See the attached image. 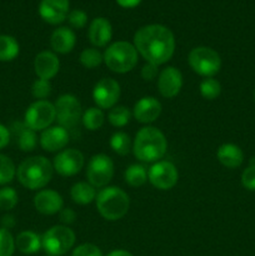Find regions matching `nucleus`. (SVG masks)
<instances>
[{
	"instance_id": "obj_37",
	"label": "nucleus",
	"mask_w": 255,
	"mask_h": 256,
	"mask_svg": "<svg viewBox=\"0 0 255 256\" xmlns=\"http://www.w3.org/2000/svg\"><path fill=\"white\" fill-rule=\"evenodd\" d=\"M68 22H69L70 26L74 29H82L88 22V14L82 9L70 10L69 15H68Z\"/></svg>"
},
{
	"instance_id": "obj_13",
	"label": "nucleus",
	"mask_w": 255,
	"mask_h": 256,
	"mask_svg": "<svg viewBox=\"0 0 255 256\" xmlns=\"http://www.w3.org/2000/svg\"><path fill=\"white\" fill-rule=\"evenodd\" d=\"M84 166V155L78 149H64L54 158L52 168L62 176H74Z\"/></svg>"
},
{
	"instance_id": "obj_46",
	"label": "nucleus",
	"mask_w": 255,
	"mask_h": 256,
	"mask_svg": "<svg viewBox=\"0 0 255 256\" xmlns=\"http://www.w3.org/2000/svg\"><path fill=\"white\" fill-rule=\"evenodd\" d=\"M252 98H254V102H255V89H254V94H252Z\"/></svg>"
},
{
	"instance_id": "obj_34",
	"label": "nucleus",
	"mask_w": 255,
	"mask_h": 256,
	"mask_svg": "<svg viewBox=\"0 0 255 256\" xmlns=\"http://www.w3.org/2000/svg\"><path fill=\"white\" fill-rule=\"evenodd\" d=\"M18 202H19V196H18L16 190L9 186L0 189V209L9 212L16 206Z\"/></svg>"
},
{
	"instance_id": "obj_20",
	"label": "nucleus",
	"mask_w": 255,
	"mask_h": 256,
	"mask_svg": "<svg viewBox=\"0 0 255 256\" xmlns=\"http://www.w3.org/2000/svg\"><path fill=\"white\" fill-rule=\"evenodd\" d=\"M60 62L55 52L44 50L35 56L34 70L39 79L49 80L52 79L59 72Z\"/></svg>"
},
{
	"instance_id": "obj_42",
	"label": "nucleus",
	"mask_w": 255,
	"mask_h": 256,
	"mask_svg": "<svg viewBox=\"0 0 255 256\" xmlns=\"http://www.w3.org/2000/svg\"><path fill=\"white\" fill-rule=\"evenodd\" d=\"M10 138H12L10 130L8 129L5 125L0 124V150L4 149V148L9 144Z\"/></svg>"
},
{
	"instance_id": "obj_21",
	"label": "nucleus",
	"mask_w": 255,
	"mask_h": 256,
	"mask_svg": "<svg viewBox=\"0 0 255 256\" xmlns=\"http://www.w3.org/2000/svg\"><path fill=\"white\" fill-rule=\"evenodd\" d=\"M76 44L75 32L68 26H60L52 32L50 36V45L58 54H68Z\"/></svg>"
},
{
	"instance_id": "obj_38",
	"label": "nucleus",
	"mask_w": 255,
	"mask_h": 256,
	"mask_svg": "<svg viewBox=\"0 0 255 256\" xmlns=\"http://www.w3.org/2000/svg\"><path fill=\"white\" fill-rule=\"evenodd\" d=\"M72 256H102V252L96 245L85 242L75 248Z\"/></svg>"
},
{
	"instance_id": "obj_47",
	"label": "nucleus",
	"mask_w": 255,
	"mask_h": 256,
	"mask_svg": "<svg viewBox=\"0 0 255 256\" xmlns=\"http://www.w3.org/2000/svg\"><path fill=\"white\" fill-rule=\"evenodd\" d=\"M48 256H54V255H48Z\"/></svg>"
},
{
	"instance_id": "obj_26",
	"label": "nucleus",
	"mask_w": 255,
	"mask_h": 256,
	"mask_svg": "<svg viewBox=\"0 0 255 256\" xmlns=\"http://www.w3.org/2000/svg\"><path fill=\"white\" fill-rule=\"evenodd\" d=\"M18 40L10 35H0V62H12L19 55Z\"/></svg>"
},
{
	"instance_id": "obj_40",
	"label": "nucleus",
	"mask_w": 255,
	"mask_h": 256,
	"mask_svg": "<svg viewBox=\"0 0 255 256\" xmlns=\"http://www.w3.org/2000/svg\"><path fill=\"white\" fill-rule=\"evenodd\" d=\"M159 66L152 62H146L142 69V78L145 82H152L159 76Z\"/></svg>"
},
{
	"instance_id": "obj_35",
	"label": "nucleus",
	"mask_w": 255,
	"mask_h": 256,
	"mask_svg": "<svg viewBox=\"0 0 255 256\" xmlns=\"http://www.w3.org/2000/svg\"><path fill=\"white\" fill-rule=\"evenodd\" d=\"M15 252V239L8 229L0 228V256H12Z\"/></svg>"
},
{
	"instance_id": "obj_16",
	"label": "nucleus",
	"mask_w": 255,
	"mask_h": 256,
	"mask_svg": "<svg viewBox=\"0 0 255 256\" xmlns=\"http://www.w3.org/2000/svg\"><path fill=\"white\" fill-rule=\"evenodd\" d=\"M39 142L45 152H62L69 142V132L60 125L49 126L48 129L42 130Z\"/></svg>"
},
{
	"instance_id": "obj_43",
	"label": "nucleus",
	"mask_w": 255,
	"mask_h": 256,
	"mask_svg": "<svg viewBox=\"0 0 255 256\" xmlns=\"http://www.w3.org/2000/svg\"><path fill=\"white\" fill-rule=\"evenodd\" d=\"M115 2L119 6L124 8V9H132V8H136L138 5H140L142 0H115Z\"/></svg>"
},
{
	"instance_id": "obj_17",
	"label": "nucleus",
	"mask_w": 255,
	"mask_h": 256,
	"mask_svg": "<svg viewBox=\"0 0 255 256\" xmlns=\"http://www.w3.org/2000/svg\"><path fill=\"white\" fill-rule=\"evenodd\" d=\"M34 206L40 214L54 215L60 212L64 206L62 196L52 189H44L38 192L34 196Z\"/></svg>"
},
{
	"instance_id": "obj_27",
	"label": "nucleus",
	"mask_w": 255,
	"mask_h": 256,
	"mask_svg": "<svg viewBox=\"0 0 255 256\" xmlns=\"http://www.w3.org/2000/svg\"><path fill=\"white\" fill-rule=\"evenodd\" d=\"M125 182L132 188H139L144 185L148 180V172L144 165L132 164L125 170Z\"/></svg>"
},
{
	"instance_id": "obj_15",
	"label": "nucleus",
	"mask_w": 255,
	"mask_h": 256,
	"mask_svg": "<svg viewBox=\"0 0 255 256\" xmlns=\"http://www.w3.org/2000/svg\"><path fill=\"white\" fill-rule=\"evenodd\" d=\"M182 88V75L179 69L174 66H166L159 72L158 76V89L162 96L166 99L175 98Z\"/></svg>"
},
{
	"instance_id": "obj_36",
	"label": "nucleus",
	"mask_w": 255,
	"mask_h": 256,
	"mask_svg": "<svg viewBox=\"0 0 255 256\" xmlns=\"http://www.w3.org/2000/svg\"><path fill=\"white\" fill-rule=\"evenodd\" d=\"M32 92L38 100H45L52 94V84L49 80L36 79L32 86Z\"/></svg>"
},
{
	"instance_id": "obj_1",
	"label": "nucleus",
	"mask_w": 255,
	"mask_h": 256,
	"mask_svg": "<svg viewBox=\"0 0 255 256\" xmlns=\"http://www.w3.org/2000/svg\"><path fill=\"white\" fill-rule=\"evenodd\" d=\"M138 54L148 62L162 65L169 62L175 52V38L169 28L162 24H149L138 29L134 35Z\"/></svg>"
},
{
	"instance_id": "obj_28",
	"label": "nucleus",
	"mask_w": 255,
	"mask_h": 256,
	"mask_svg": "<svg viewBox=\"0 0 255 256\" xmlns=\"http://www.w3.org/2000/svg\"><path fill=\"white\" fill-rule=\"evenodd\" d=\"M82 125L88 130L95 132V130H99L102 126V124L105 122V115L102 112V110L99 109V108H89L82 114Z\"/></svg>"
},
{
	"instance_id": "obj_31",
	"label": "nucleus",
	"mask_w": 255,
	"mask_h": 256,
	"mask_svg": "<svg viewBox=\"0 0 255 256\" xmlns=\"http://www.w3.org/2000/svg\"><path fill=\"white\" fill-rule=\"evenodd\" d=\"M80 62L86 69H95L104 62V56L102 52L95 48H86L80 54Z\"/></svg>"
},
{
	"instance_id": "obj_9",
	"label": "nucleus",
	"mask_w": 255,
	"mask_h": 256,
	"mask_svg": "<svg viewBox=\"0 0 255 256\" xmlns=\"http://www.w3.org/2000/svg\"><path fill=\"white\" fill-rule=\"evenodd\" d=\"M56 112V122L65 129L76 126L82 120V110L79 99L72 94H64L54 104Z\"/></svg>"
},
{
	"instance_id": "obj_44",
	"label": "nucleus",
	"mask_w": 255,
	"mask_h": 256,
	"mask_svg": "<svg viewBox=\"0 0 255 256\" xmlns=\"http://www.w3.org/2000/svg\"><path fill=\"white\" fill-rule=\"evenodd\" d=\"M2 225L4 229H12L15 226V218L12 215H5L2 219Z\"/></svg>"
},
{
	"instance_id": "obj_8",
	"label": "nucleus",
	"mask_w": 255,
	"mask_h": 256,
	"mask_svg": "<svg viewBox=\"0 0 255 256\" xmlns=\"http://www.w3.org/2000/svg\"><path fill=\"white\" fill-rule=\"evenodd\" d=\"M56 119L54 104L48 100H36L26 109L24 122L34 132H42L48 129Z\"/></svg>"
},
{
	"instance_id": "obj_25",
	"label": "nucleus",
	"mask_w": 255,
	"mask_h": 256,
	"mask_svg": "<svg viewBox=\"0 0 255 256\" xmlns=\"http://www.w3.org/2000/svg\"><path fill=\"white\" fill-rule=\"evenodd\" d=\"M96 188L85 182H79L74 184L70 189V196L75 204L88 205L96 199Z\"/></svg>"
},
{
	"instance_id": "obj_6",
	"label": "nucleus",
	"mask_w": 255,
	"mask_h": 256,
	"mask_svg": "<svg viewBox=\"0 0 255 256\" xmlns=\"http://www.w3.org/2000/svg\"><path fill=\"white\" fill-rule=\"evenodd\" d=\"M75 234L65 225H55L44 232L42 236V249L48 255L62 256L75 244Z\"/></svg>"
},
{
	"instance_id": "obj_18",
	"label": "nucleus",
	"mask_w": 255,
	"mask_h": 256,
	"mask_svg": "<svg viewBox=\"0 0 255 256\" xmlns=\"http://www.w3.org/2000/svg\"><path fill=\"white\" fill-rule=\"evenodd\" d=\"M162 114V104L154 96H144L138 100L132 109V116L136 122L149 124L155 122Z\"/></svg>"
},
{
	"instance_id": "obj_10",
	"label": "nucleus",
	"mask_w": 255,
	"mask_h": 256,
	"mask_svg": "<svg viewBox=\"0 0 255 256\" xmlns=\"http://www.w3.org/2000/svg\"><path fill=\"white\" fill-rule=\"evenodd\" d=\"M114 176V162L108 155L96 154L89 160L86 169L88 182L94 188H105Z\"/></svg>"
},
{
	"instance_id": "obj_24",
	"label": "nucleus",
	"mask_w": 255,
	"mask_h": 256,
	"mask_svg": "<svg viewBox=\"0 0 255 256\" xmlns=\"http://www.w3.org/2000/svg\"><path fill=\"white\" fill-rule=\"evenodd\" d=\"M15 248L25 255L35 254L42 248V236L32 230H25L15 238Z\"/></svg>"
},
{
	"instance_id": "obj_45",
	"label": "nucleus",
	"mask_w": 255,
	"mask_h": 256,
	"mask_svg": "<svg viewBox=\"0 0 255 256\" xmlns=\"http://www.w3.org/2000/svg\"><path fill=\"white\" fill-rule=\"evenodd\" d=\"M106 256H134L132 252H126V250H114V252H109Z\"/></svg>"
},
{
	"instance_id": "obj_30",
	"label": "nucleus",
	"mask_w": 255,
	"mask_h": 256,
	"mask_svg": "<svg viewBox=\"0 0 255 256\" xmlns=\"http://www.w3.org/2000/svg\"><path fill=\"white\" fill-rule=\"evenodd\" d=\"M110 146H112V152L124 156V155L129 154L130 149H132V139L126 132H116L110 138Z\"/></svg>"
},
{
	"instance_id": "obj_19",
	"label": "nucleus",
	"mask_w": 255,
	"mask_h": 256,
	"mask_svg": "<svg viewBox=\"0 0 255 256\" xmlns=\"http://www.w3.org/2000/svg\"><path fill=\"white\" fill-rule=\"evenodd\" d=\"M89 42L96 48H104L110 42L112 38V22L106 18H95L88 29Z\"/></svg>"
},
{
	"instance_id": "obj_33",
	"label": "nucleus",
	"mask_w": 255,
	"mask_h": 256,
	"mask_svg": "<svg viewBox=\"0 0 255 256\" xmlns=\"http://www.w3.org/2000/svg\"><path fill=\"white\" fill-rule=\"evenodd\" d=\"M200 94L204 99L206 100H214L222 92V85L214 78H205L202 82H200Z\"/></svg>"
},
{
	"instance_id": "obj_39",
	"label": "nucleus",
	"mask_w": 255,
	"mask_h": 256,
	"mask_svg": "<svg viewBox=\"0 0 255 256\" xmlns=\"http://www.w3.org/2000/svg\"><path fill=\"white\" fill-rule=\"evenodd\" d=\"M242 184L249 192H255V164H250L242 172Z\"/></svg>"
},
{
	"instance_id": "obj_29",
	"label": "nucleus",
	"mask_w": 255,
	"mask_h": 256,
	"mask_svg": "<svg viewBox=\"0 0 255 256\" xmlns=\"http://www.w3.org/2000/svg\"><path fill=\"white\" fill-rule=\"evenodd\" d=\"M132 114L126 106L115 105L114 108L110 109L109 114H108V120H109V122L112 126L122 128L129 124L130 119H132Z\"/></svg>"
},
{
	"instance_id": "obj_3",
	"label": "nucleus",
	"mask_w": 255,
	"mask_h": 256,
	"mask_svg": "<svg viewBox=\"0 0 255 256\" xmlns=\"http://www.w3.org/2000/svg\"><path fill=\"white\" fill-rule=\"evenodd\" d=\"M54 172L52 162L45 156H32L25 159L16 169L20 184L30 190L42 189L50 182Z\"/></svg>"
},
{
	"instance_id": "obj_22",
	"label": "nucleus",
	"mask_w": 255,
	"mask_h": 256,
	"mask_svg": "<svg viewBox=\"0 0 255 256\" xmlns=\"http://www.w3.org/2000/svg\"><path fill=\"white\" fill-rule=\"evenodd\" d=\"M216 158L220 164L228 169H236L244 162V152L238 145L226 142L220 145L216 152Z\"/></svg>"
},
{
	"instance_id": "obj_32",
	"label": "nucleus",
	"mask_w": 255,
	"mask_h": 256,
	"mask_svg": "<svg viewBox=\"0 0 255 256\" xmlns=\"http://www.w3.org/2000/svg\"><path fill=\"white\" fill-rule=\"evenodd\" d=\"M16 175V168L12 160L4 154H0V185H6L12 182Z\"/></svg>"
},
{
	"instance_id": "obj_5",
	"label": "nucleus",
	"mask_w": 255,
	"mask_h": 256,
	"mask_svg": "<svg viewBox=\"0 0 255 256\" xmlns=\"http://www.w3.org/2000/svg\"><path fill=\"white\" fill-rule=\"evenodd\" d=\"M102 56H104V62L108 69L118 74L132 72L138 64V52L134 44L122 42V40L109 45Z\"/></svg>"
},
{
	"instance_id": "obj_23",
	"label": "nucleus",
	"mask_w": 255,
	"mask_h": 256,
	"mask_svg": "<svg viewBox=\"0 0 255 256\" xmlns=\"http://www.w3.org/2000/svg\"><path fill=\"white\" fill-rule=\"evenodd\" d=\"M12 132L16 138V144L22 152H32L38 145L36 132L30 129L25 125V122H16L12 126Z\"/></svg>"
},
{
	"instance_id": "obj_4",
	"label": "nucleus",
	"mask_w": 255,
	"mask_h": 256,
	"mask_svg": "<svg viewBox=\"0 0 255 256\" xmlns=\"http://www.w3.org/2000/svg\"><path fill=\"white\" fill-rule=\"evenodd\" d=\"M96 209L109 222H116L126 215L130 206L129 195L118 186H105L96 194Z\"/></svg>"
},
{
	"instance_id": "obj_2",
	"label": "nucleus",
	"mask_w": 255,
	"mask_h": 256,
	"mask_svg": "<svg viewBox=\"0 0 255 256\" xmlns=\"http://www.w3.org/2000/svg\"><path fill=\"white\" fill-rule=\"evenodd\" d=\"M168 150V140L158 128H142L135 135L132 142V152L135 158L140 162H159Z\"/></svg>"
},
{
	"instance_id": "obj_11",
	"label": "nucleus",
	"mask_w": 255,
	"mask_h": 256,
	"mask_svg": "<svg viewBox=\"0 0 255 256\" xmlns=\"http://www.w3.org/2000/svg\"><path fill=\"white\" fill-rule=\"evenodd\" d=\"M179 172L172 162L162 160L156 162L148 172V180L159 190H169L176 185Z\"/></svg>"
},
{
	"instance_id": "obj_41",
	"label": "nucleus",
	"mask_w": 255,
	"mask_h": 256,
	"mask_svg": "<svg viewBox=\"0 0 255 256\" xmlns=\"http://www.w3.org/2000/svg\"><path fill=\"white\" fill-rule=\"evenodd\" d=\"M59 218L62 224L69 225L75 222V219H76V212L72 209H70V208H62L59 212Z\"/></svg>"
},
{
	"instance_id": "obj_14",
	"label": "nucleus",
	"mask_w": 255,
	"mask_h": 256,
	"mask_svg": "<svg viewBox=\"0 0 255 256\" xmlns=\"http://www.w3.org/2000/svg\"><path fill=\"white\" fill-rule=\"evenodd\" d=\"M70 12L69 0H42L39 4V15L50 25L62 24Z\"/></svg>"
},
{
	"instance_id": "obj_12",
	"label": "nucleus",
	"mask_w": 255,
	"mask_h": 256,
	"mask_svg": "<svg viewBox=\"0 0 255 256\" xmlns=\"http://www.w3.org/2000/svg\"><path fill=\"white\" fill-rule=\"evenodd\" d=\"M120 98V85L112 78H102L95 84L92 99L99 109H112Z\"/></svg>"
},
{
	"instance_id": "obj_7",
	"label": "nucleus",
	"mask_w": 255,
	"mask_h": 256,
	"mask_svg": "<svg viewBox=\"0 0 255 256\" xmlns=\"http://www.w3.org/2000/svg\"><path fill=\"white\" fill-rule=\"evenodd\" d=\"M188 62L196 74L205 78H212L220 72L222 59L214 49L209 46H196L189 52Z\"/></svg>"
}]
</instances>
